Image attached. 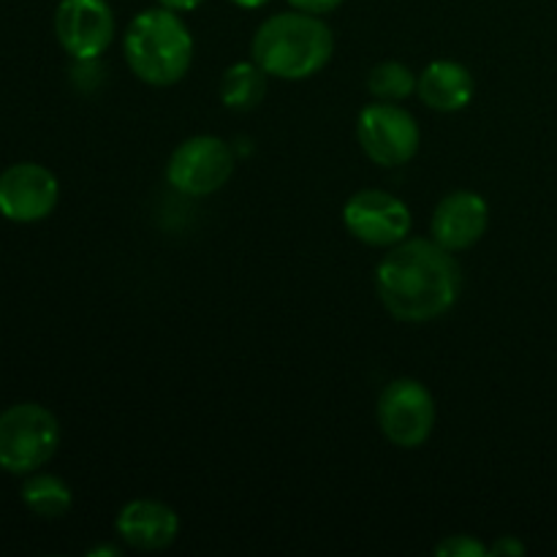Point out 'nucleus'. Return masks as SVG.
<instances>
[{
    "label": "nucleus",
    "instance_id": "nucleus-14",
    "mask_svg": "<svg viewBox=\"0 0 557 557\" xmlns=\"http://www.w3.org/2000/svg\"><path fill=\"white\" fill-rule=\"evenodd\" d=\"M267 85H270V74L256 60H239L223 71L218 96L223 107L232 112H253L264 101Z\"/></svg>",
    "mask_w": 557,
    "mask_h": 557
},
{
    "label": "nucleus",
    "instance_id": "nucleus-11",
    "mask_svg": "<svg viewBox=\"0 0 557 557\" xmlns=\"http://www.w3.org/2000/svg\"><path fill=\"white\" fill-rule=\"evenodd\" d=\"M490 226V207L473 190H455L438 201L430 221V234L451 253L473 248Z\"/></svg>",
    "mask_w": 557,
    "mask_h": 557
},
{
    "label": "nucleus",
    "instance_id": "nucleus-13",
    "mask_svg": "<svg viewBox=\"0 0 557 557\" xmlns=\"http://www.w3.org/2000/svg\"><path fill=\"white\" fill-rule=\"evenodd\" d=\"M473 90L476 85H473L471 71L455 60H435L419 74L417 82V92L424 107L444 114L466 109L471 103Z\"/></svg>",
    "mask_w": 557,
    "mask_h": 557
},
{
    "label": "nucleus",
    "instance_id": "nucleus-9",
    "mask_svg": "<svg viewBox=\"0 0 557 557\" xmlns=\"http://www.w3.org/2000/svg\"><path fill=\"white\" fill-rule=\"evenodd\" d=\"M54 36L79 63L101 58L114 41V14L107 0H60L54 11Z\"/></svg>",
    "mask_w": 557,
    "mask_h": 557
},
{
    "label": "nucleus",
    "instance_id": "nucleus-7",
    "mask_svg": "<svg viewBox=\"0 0 557 557\" xmlns=\"http://www.w3.org/2000/svg\"><path fill=\"white\" fill-rule=\"evenodd\" d=\"M234 174V150L221 136L199 134L180 141L166 163V180L185 196L218 194Z\"/></svg>",
    "mask_w": 557,
    "mask_h": 557
},
{
    "label": "nucleus",
    "instance_id": "nucleus-4",
    "mask_svg": "<svg viewBox=\"0 0 557 557\" xmlns=\"http://www.w3.org/2000/svg\"><path fill=\"white\" fill-rule=\"evenodd\" d=\"M60 446V424L38 403H16L0 413V468L33 473L47 466Z\"/></svg>",
    "mask_w": 557,
    "mask_h": 557
},
{
    "label": "nucleus",
    "instance_id": "nucleus-15",
    "mask_svg": "<svg viewBox=\"0 0 557 557\" xmlns=\"http://www.w3.org/2000/svg\"><path fill=\"white\" fill-rule=\"evenodd\" d=\"M22 500L33 515L44 517V520H60L69 515L74 495L71 487L60 476L52 473H33L22 487Z\"/></svg>",
    "mask_w": 557,
    "mask_h": 557
},
{
    "label": "nucleus",
    "instance_id": "nucleus-20",
    "mask_svg": "<svg viewBox=\"0 0 557 557\" xmlns=\"http://www.w3.org/2000/svg\"><path fill=\"white\" fill-rule=\"evenodd\" d=\"M158 3L166 5V9H172V11H177V14H183V11L199 9V5L205 3V0H158Z\"/></svg>",
    "mask_w": 557,
    "mask_h": 557
},
{
    "label": "nucleus",
    "instance_id": "nucleus-8",
    "mask_svg": "<svg viewBox=\"0 0 557 557\" xmlns=\"http://www.w3.org/2000/svg\"><path fill=\"white\" fill-rule=\"evenodd\" d=\"M348 234L370 248H392L411 234L413 218L400 196L381 188H362L343 207Z\"/></svg>",
    "mask_w": 557,
    "mask_h": 557
},
{
    "label": "nucleus",
    "instance_id": "nucleus-5",
    "mask_svg": "<svg viewBox=\"0 0 557 557\" xmlns=\"http://www.w3.org/2000/svg\"><path fill=\"white\" fill-rule=\"evenodd\" d=\"M375 417H379L381 435L392 446L419 449L433 435L438 408H435L433 392L422 381L395 379L381 392Z\"/></svg>",
    "mask_w": 557,
    "mask_h": 557
},
{
    "label": "nucleus",
    "instance_id": "nucleus-21",
    "mask_svg": "<svg viewBox=\"0 0 557 557\" xmlns=\"http://www.w3.org/2000/svg\"><path fill=\"white\" fill-rule=\"evenodd\" d=\"M232 3L243 5V9H261V5H267L270 0H232Z\"/></svg>",
    "mask_w": 557,
    "mask_h": 557
},
{
    "label": "nucleus",
    "instance_id": "nucleus-10",
    "mask_svg": "<svg viewBox=\"0 0 557 557\" xmlns=\"http://www.w3.org/2000/svg\"><path fill=\"white\" fill-rule=\"evenodd\" d=\"M60 183L47 166L33 161L14 163L0 174V215L14 223H36L52 215Z\"/></svg>",
    "mask_w": 557,
    "mask_h": 557
},
{
    "label": "nucleus",
    "instance_id": "nucleus-1",
    "mask_svg": "<svg viewBox=\"0 0 557 557\" xmlns=\"http://www.w3.org/2000/svg\"><path fill=\"white\" fill-rule=\"evenodd\" d=\"M375 292L392 319L428 324L449 313L460 299V261L433 237H406L375 267Z\"/></svg>",
    "mask_w": 557,
    "mask_h": 557
},
{
    "label": "nucleus",
    "instance_id": "nucleus-12",
    "mask_svg": "<svg viewBox=\"0 0 557 557\" xmlns=\"http://www.w3.org/2000/svg\"><path fill=\"white\" fill-rule=\"evenodd\" d=\"M114 528L128 547L141 549V553H161L172 547L177 539L180 517L163 500L136 498L120 509Z\"/></svg>",
    "mask_w": 557,
    "mask_h": 557
},
{
    "label": "nucleus",
    "instance_id": "nucleus-2",
    "mask_svg": "<svg viewBox=\"0 0 557 557\" xmlns=\"http://www.w3.org/2000/svg\"><path fill=\"white\" fill-rule=\"evenodd\" d=\"M335 52V36L321 16L305 11L272 14L259 25L250 41V58L270 76L286 82L310 79Z\"/></svg>",
    "mask_w": 557,
    "mask_h": 557
},
{
    "label": "nucleus",
    "instance_id": "nucleus-6",
    "mask_svg": "<svg viewBox=\"0 0 557 557\" xmlns=\"http://www.w3.org/2000/svg\"><path fill=\"white\" fill-rule=\"evenodd\" d=\"M357 139L364 156L375 166L395 169L406 166L422 145V131L417 117L400 103L375 101L359 112Z\"/></svg>",
    "mask_w": 557,
    "mask_h": 557
},
{
    "label": "nucleus",
    "instance_id": "nucleus-3",
    "mask_svg": "<svg viewBox=\"0 0 557 557\" xmlns=\"http://www.w3.org/2000/svg\"><path fill=\"white\" fill-rule=\"evenodd\" d=\"M123 52L136 79L150 87H172L194 63V36L177 11L158 5L131 20Z\"/></svg>",
    "mask_w": 557,
    "mask_h": 557
},
{
    "label": "nucleus",
    "instance_id": "nucleus-16",
    "mask_svg": "<svg viewBox=\"0 0 557 557\" xmlns=\"http://www.w3.org/2000/svg\"><path fill=\"white\" fill-rule=\"evenodd\" d=\"M419 76L408 69L400 60H384V63L373 65L368 74V92L375 101H406L411 92H417Z\"/></svg>",
    "mask_w": 557,
    "mask_h": 557
},
{
    "label": "nucleus",
    "instance_id": "nucleus-17",
    "mask_svg": "<svg viewBox=\"0 0 557 557\" xmlns=\"http://www.w3.org/2000/svg\"><path fill=\"white\" fill-rule=\"evenodd\" d=\"M435 555L441 557H487V547L473 536H446L435 547Z\"/></svg>",
    "mask_w": 557,
    "mask_h": 557
},
{
    "label": "nucleus",
    "instance_id": "nucleus-19",
    "mask_svg": "<svg viewBox=\"0 0 557 557\" xmlns=\"http://www.w3.org/2000/svg\"><path fill=\"white\" fill-rule=\"evenodd\" d=\"M493 555H498V557H504V555L520 557V555H525V547H522V542H517L515 536H500L498 544L487 549V557H493Z\"/></svg>",
    "mask_w": 557,
    "mask_h": 557
},
{
    "label": "nucleus",
    "instance_id": "nucleus-18",
    "mask_svg": "<svg viewBox=\"0 0 557 557\" xmlns=\"http://www.w3.org/2000/svg\"><path fill=\"white\" fill-rule=\"evenodd\" d=\"M292 9L297 11H305V14H315V16H324L330 14V11L341 9L343 0H286Z\"/></svg>",
    "mask_w": 557,
    "mask_h": 557
}]
</instances>
